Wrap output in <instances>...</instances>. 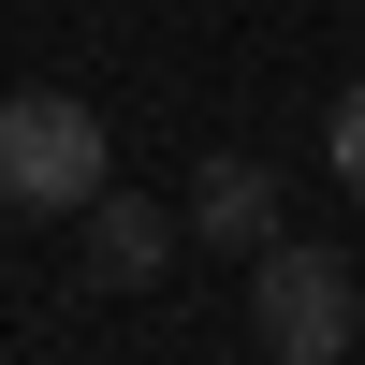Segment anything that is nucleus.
<instances>
[{
	"label": "nucleus",
	"mask_w": 365,
	"mask_h": 365,
	"mask_svg": "<svg viewBox=\"0 0 365 365\" xmlns=\"http://www.w3.org/2000/svg\"><path fill=\"white\" fill-rule=\"evenodd\" d=\"M0 205H29V220H88L103 205V117L73 88H15L0 103Z\"/></svg>",
	"instance_id": "f257e3e1"
},
{
	"label": "nucleus",
	"mask_w": 365,
	"mask_h": 365,
	"mask_svg": "<svg viewBox=\"0 0 365 365\" xmlns=\"http://www.w3.org/2000/svg\"><path fill=\"white\" fill-rule=\"evenodd\" d=\"M249 322H263L278 365H336L351 322H365V278L336 249H292V234H278V249H249Z\"/></svg>",
	"instance_id": "f03ea898"
},
{
	"label": "nucleus",
	"mask_w": 365,
	"mask_h": 365,
	"mask_svg": "<svg viewBox=\"0 0 365 365\" xmlns=\"http://www.w3.org/2000/svg\"><path fill=\"white\" fill-rule=\"evenodd\" d=\"M190 220L220 234V249H278V175H263V161H205Z\"/></svg>",
	"instance_id": "7ed1b4c3"
},
{
	"label": "nucleus",
	"mask_w": 365,
	"mask_h": 365,
	"mask_svg": "<svg viewBox=\"0 0 365 365\" xmlns=\"http://www.w3.org/2000/svg\"><path fill=\"white\" fill-rule=\"evenodd\" d=\"M161 249H175V234H161V205H88V278H103V292H132V278H161Z\"/></svg>",
	"instance_id": "20e7f679"
},
{
	"label": "nucleus",
	"mask_w": 365,
	"mask_h": 365,
	"mask_svg": "<svg viewBox=\"0 0 365 365\" xmlns=\"http://www.w3.org/2000/svg\"><path fill=\"white\" fill-rule=\"evenodd\" d=\"M322 146H336V190L365 205V88H336V132H322Z\"/></svg>",
	"instance_id": "39448f33"
}]
</instances>
